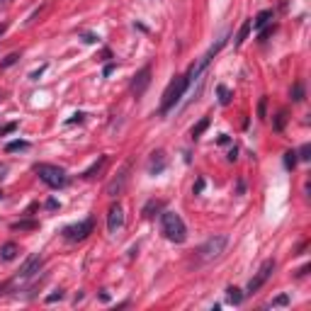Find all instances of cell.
Instances as JSON below:
<instances>
[{
  "label": "cell",
  "instance_id": "cell-1",
  "mask_svg": "<svg viewBox=\"0 0 311 311\" xmlns=\"http://www.w3.org/2000/svg\"><path fill=\"white\" fill-rule=\"evenodd\" d=\"M161 231L170 243H185L187 241V226L178 212H163L161 214Z\"/></svg>",
  "mask_w": 311,
  "mask_h": 311
},
{
  "label": "cell",
  "instance_id": "cell-2",
  "mask_svg": "<svg viewBox=\"0 0 311 311\" xmlns=\"http://www.w3.org/2000/svg\"><path fill=\"white\" fill-rule=\"evenodd\" d=\"M34 173L39 175V180L44 185H49L51 190H61V187H66V183H68L66 170L54 163H37L34 165Z\"/></svg>",
  "mask_w": 311,
  "mask_h": 311
},
{
  "label": "cell",
  "instance_id": "cell-3",
  "mask_svg": "<svg viewBox=\"0 0 311 311\" xmlns=\"http://www.w3.org/2000/svg\"><path fill=\"white\" fill-rule=\"evenodd\" d=\"M190 88V80H187V75H178L170 85H168V90L163 92V102H161V114H168V112L173 110L178 102H180V97L185 95V90Z\"/></svg>",
  "mask_w": 311,
  "mask_h": 311
},
{
  "label": "cell",
  "instance_id": "cell-4",
  "mask_svg": "<svg viewBox=\"0 0 311 311\" xmlns=\"http://www.w3.org/2000/svg\"><path fill=\"white\" fill-rule=\"evenodd\" d=\"M226 243H229V236L226 234H217V236H209L204 243L200 246L197 256H200L202 263H212V260H219L221 253L226 251Z\"/></svg>",
  "mask_w": 311,
  "mask_h": 311
},
{
  "label": "cell",
  "instance_id": "cell-5",
  "mask_svg": "<svg viewBox=\"0 0 311 311\" xmlns=\"http://www.w3.org/2000/svg\"><path fill=\"white\" fill-rule=\"evenodd\" d=\"M273 273H275V258H268L260 268H258V273L251 277V282H248V287H246V294H256L270 277H273Z\"/></svg>",
  "mask_w": 311,
  "mask_h": 311
},
{
  "label": "cell",
  "instance_id": "cell-6",
  "mask_svg": "<svg viewBox=\"0 0 311 311\" xmlns=\"http://www.w3.org/2000/svg\"><path fill=\"white\" fill-rule=\"evenodd\" d=\"M92 226H95L92 219L71 224V226H66V229H63V238H68V241H83V238H88L92 234Z\"/></svg>",
  "mask_w": 311,
  "mask_h": 311
},
{
  "label": "cell",
  "instance_id": "cell-7",
  "mask_svg": "<svg viewBox=\"0 0 311 311\" xmlns=\"http://www.w3.org/2000/svg\"><path fill=\"white\" fill-rule=\"evenodd\" d=\"M127 180H129V163L122 165V170H119L110 183H107V187H105V195H107V197H117V195H122V192H124V185H127Z\"/></svg>",
  "mask_w": 311,
  "mask_h": 311
},
{
  "label": "cell",
  "instance_id": "cell-8",
  "mask_svg": "<svg viewBox=\"0 0 311 311\" xmlns=\"http://www.w3.org/2000/svg\"><path fill=\"white\" fill-rule=\"evenodd\" d=\"M148 85H151V66H144L139 73L134 75V80H131L129 90H131V95H134V97H141V95L146 92Z\"/></svg>",
  "mask_w": 311,
  "mask_h": 311
},
{
  "label": "cell",
  "instance_id": "cell-9",
  "mask_svg": "<svg viewBox=\"0 0 311 311\" xmlns=\"http://www.w3.org/2000/svg\"><path fill=\"white\" fill-rule=\"evenodd\" d=\"M41 265H44V258L34 253V256H29L27 260H24V265L19 268L17 277H19V280H29V277H34V275L41 270Z\"/></svg>",
  "mask_w": 311,
  "mask_h": 311
},
{
  "label": "cell",
  "instance_id": "cell-10",
  "mask_svg": "<svg viewBox=\"0 0 311 311\" xmlns=\"http://www.w3.org/2000/svg\"><path fill=\"white\" fill-rule=\"evenodd\" d=\"M122 226H124V209H122V204H112L107 212V231L117 234Z\"/></svg>",
  "mask_w": 311,
  "mask_h": 311
},
{
  "label": "cell",
  "instance_id": "cell-11",
  "mask_svg": "<svg viewBox=\"0 0 311 311\" xmlns=\"http://www.w3.org/2000/svg\"><path fill=\"white\" fill-rule=\"evenodd\" d=\"M165 168V153L163 151H153L151 153V161H148V173L151 175H158V173H163Z\"/></svg>",
  "mask_w": 311,
  "mask_h": 311
},
{
  "label": "cell",
  "instance_id": "cell-12",
  "mask_svg": "<svg viewBox=\"0 0 311 311\" xmlns=\"http://www.w3.org/2000/svg\"><path fill=\"white\" fill-rule=\"evenodd\" d=\"M17 253H19V246H17V243H12V241H7V243H2V246H0V258H2L5 263L15 260Z\"/></svg>",
  "mask_w": 311,
  "mask_h": 311
},
{
  "label": "cell",
  "instance_id": "cell-13",
  "mask_svg": "<svg viewBox=\"0 0 311 311\" xmlns=\"http://www.w3.org/2000/svg\"><path fill=\"white\" fill-rule=\"evenodd\" d=\"M270 19H273V10H263V12H258L256 19H251V22H253V29H263Z\"/></svg>",
  "mask_w": 311,
  "mask_h": 311
},
{
  "label": "cell",
  "instance_id": "cell-14",
  "mask_svg": "<svg viewBox=\"0 0 311 311\" xmlns=\"http://www.w3.org/2000/svg\"><path fill=\"white\" fill-rule=\"evenodd\" d=\"M251 29H253V22L251 19H246L243 24H241V29H238V34H236V46H241L246 39H248V34H251Z\"/></svg>",
  "mask_w": 311,
  "mask_h": 311
},
{
  "label": "cell",
  "instance_id": "cell-15",
  "mask_svg": "<svg viewBox=\"0 0 311 311\" xmlns=\"http://www.w3.org/2000/svg\"><path fill=\"white\" fill-rule=\"evenodd\" d=\"M105 163H107V156H100V158H97V161H95V163H92L90 168L83 173V178H85V180H90L95 173H100V170H102V165H105Z\"/></svg>",
  "mask_w": 311,
  "mask_h": 311
},
{
  "label": "cell",
  "instance_id": "cell-16",
  "mask_svg": "<svg viewBox=\"0 0 311 311\" xmlns=\"http://www.w3.org/2000/svg\"><path fill=\"white\" fill-rule=\"evenodd\" d=\"M207 127H209V117H202L200 122H197V124L192 127V131H190V136H192V139H200L202 134L207 131Z\"/></svg>",
  "mask_w": 311,
  "mask_h": 311
},
{
  "label": "cell",
  "instance_id": "cell-17",
  "mask_svg": "<svg viewBox=\"0 0 311 311\" xmlns=\"http://www.w3.org/2000/svg\"><path fill=\"white\" fill-rule=\"evenodd\" d=\"M226 299H229V304L238 307V304L243 302V292H241L238 287H229V290H226Z\"/></svg>",
  "mask_w": 311,
  "mask_h": 311
},
{
  "label": "cell",
  "instance_id": "cell-18",
  "mask_svg": "<svg viewBox=\"0 0 311 311\" xmlns=\"http://www.w3.org/2000/svg\"><path fill=\"white\" fill-rule=\"evenodd\" d=\"M27 148H29V141L17 139V141H10V144L5 146V151H7V153H15V151H27Z\"/></svg>",
  "mask_w": 311,
  "mask_h": 311
},
{
  "label": "cell",
  "instance_id": "cell-19",
  "mask_svg": "<svg viewBox=\"0 0 311 311\" xmlns=\"http://www.w3.org/2000/svg\"><path fill=\"white\" fill-rule=\"evenodd\" d=\"M217 92H219V102L224 105V107H226V105H231V97H234V95H231V90H229L226 85H219Z\"/></svg>",
  "mask_w": 311,
  "mask_h": 311
},
{
  "label": "cell",
  "instance_id": "cell-20",
  "mask_svg": "<svg viewBox=\"0 0 311 311\" xmlns=\"http://www.w3.org/2000/svg\"><path fill=\"white\" fill-rule=\"evenodd\" d=\"M297 161H299V158H297V151H287V153H285V168H287V170H294V168H297Z\"/></svg>",
  "mask_w": 311,
  "mask_h": 311
},
{
  "label": "cell",
  "instance_id": "cell-21",
  "mask_svg": "<svg viewBox=\"0 0 311 311\" xmlns=\"http://www.w3.org/2000/svg\"><path fill=\"white\" fill-rule=\"evenodd\" d=\"M161 207H163V204H161L158 200H151L146 207H144V217H153V212H158Z\"/></svg>",
  "mask_w": 311,
  "mask_h": 311
},
{
  "label": "cell",
  "instance_id": "cell-22",
  "mask_svg": "<svg viewBox=\"0 0 311 311\" xmlns=\"http://www.w3.org/2000/svg\"><path fill=\"white\" fill-rule=\"evenodd\" d=\"M292 100H294V102H302V100H304V85H302V83H294Z\"/></svg>",
  "mask_w": 311,
  "mask_h": 311
},
{
  "label": "cell",
  "instance_id": "cell-23",
  "mask_svg": "<svg viewBox=\"0 0 311 311\" xmlns=\"http://www.w3.org/2000/svg\"><path fill=\"white\" fill-rule=\"evenodd\" d=\"M297 158H299V161H309L311 158V144H304V146L299 148V151H297Z\"/></svg>",
  "mask_w": 311,
  "mask_h": 311
},
{
  "label": "cell",
  "instance_id": "cell-24",
  "mask_svg": "<svg viewBox=\"0 0 311 311\" xmlns=\"http://www.w3.org/2000/svg\"><path fill=\"white\" fill-rule=\"evenodd\" d=\"M37 226V221H17V224H12V229L15 231H24V229H34Z\"/></svg>",
  "mask_w": 311,
  "mask_h": 311
},
{
  "label": "cell",
  "instance_id": "cell-25",
  "mask_svg": "<svg viewBox=\"0 0 311 311\" xmlns=\"http://www.w3.org/2000/svg\"><path fill=\"white\" fill-rule=\"evenodd\" d=\"M287 304H290V297H287V294H280V297H275L273 299L270 307H287Z\"/></svg>",
  "mask_w": 311,
  "mask_h": 311
},
{
  "label": "cell",
  "instance_id": "cell-26",
  "mask_svg": "<svg viewBox=\"0 0 311 311\" xmlns=\"http://www.w3.org/2000/svg\"><path fill=\"white\" fill-rule=\"evenodd\" d=\"M17 58H19V54H17V51H12V54H10L7 58H5V61H2V63H0V68H7V66H12Z\"/></svg>",
  "mask_w": 311,
  "mask_h": 311
},
{
  "label": "cell",
  "instance_id": "cell-27",
  "mask_svg": "<svg viewBox=\"0 0 311 311\" xmlns=\"http://www.w3.org/2000/svg\"><path fill=\"white\" fill-rule=\"evenodd\" d=\"M265 107H268V97H260V105H258V117L265 119Z\"/></svg>",
  "mask_w": 311,
  "mask_h": 311
},
{
  "label": "cell",
  "instance_id": "cell-28",
  "mask_svg": "<svg viewBox=\"0 0 311 311\" xmlns=\"http://www.w3.org/2000/svg\"><path fill=\"white\" fill-rule=\"evenodd\" d=\"M83 41H85V44H95V41H100V37H97V34H90V32H88V34H83Z\"/></svg>",
  "mask_w": 311,
  "mask_h": 311
},
{
  "label": "cell",
  "instance_id": "cell-29",
  "mask_svg": "<svg viewBox=\"0 0 311 311\" xmlns=\"http://www.w3.org/2000/svg\"><path fill=\"white\" fill-rule=\"evenodd\" d=\"M58 299H63V292H61V290H58V292H54V294H49V297H46V302H49V304H51V302H58Z\"/></svg>",
  "mask_w": 311,
  "mask_h": 311
},
{
  "label": "cell",
  "instance_id": "cell-30",
  "mask_svg": "<svg viewBox=\"0 0 311 311\" xmlns=\"http://www.w3.org/2000/svg\"><path fill=\"white\" fill-rule=\"evenodd\" d=\"M273 29H275V24H273V27H268V29H260V34H258V37H260V41H265V39L270 37V32H273Z\"/></svg>",
  "mask_w": 311,
  "mask_h": 311
},
{
  "label": "cell",
  "instance_id": "cell-31",
  "mask_svg": "<svg viewBox=\"0 0 311 311\" xmlns=\"http://www.w3.org/2000/svg\"><path fill=\"white\" fill-rule=\"evenodd\" d=\"M44 71H46V66H41V68H39V71H34V73L29 75V78H32V80H39V75L44 73Z\"/></svg>",
  "mask_w": 311,
  "mask_h": 311
},
{
  "label": "cell",
  "instance_id": "cell-32",
  "mask_svg": "<svg viewBox=\"0 0 311 311\" xmlns=\"http://www.w3.org/2000/svg\"><path fill=\"white\" fill-rule=\"evenodd\" d=\"M114 68H117V63H107V66H105V71H102V73H105V75H110L112 71H114Z\"/></svg>",
  "mask_w": 311,
  "mask_h": 311
},
{
  "label": "cell",
  "instance_id": "cell-33",
  "mask_svg": "<svg viewBox=\"0 0 311 311\" xmlns=\"http://www.w3.org/2000/svg\"><path fill=\"white\" fill-rule=\"evenodd\" d=\"M282 124H285V112H280V117H277V124H275V127L282 129Z\"/></svg>",
  "mask_w": 311,
  "mask_h": 311
},
{
  "label": "cell",
  "instance_id": "cell-34",
  "mask_svg": "<svg viewBox=\"0 0 311 311\" xmlns=\"http://www.w3.org/2000/svg\"><path fill=\"white\" fill-rule=\"evenodd\" d=\"M202 187H204V180L200 178V180H197V185H195V195H200V192H202Z\"/></svg>",
  "mask_w": 311,
  "mask_h": 311
},
{
  "label": "cell",
  "instance_id": "cell-35",
  "mask_svg": "<svg viewBox=\"0 0 311 311\" xmlns=\"http://www.w3.org/2000/svg\"><path fill=\"white\" fill-rule=\"evenodd\" d=\"M5 32H7V22H0V37H2Z\"/></svg>",
  "mask_w": 311,
  "mask_h": 311
},
{
  "label": "cell",
  "instance_id": "cell-36",
  "mask_svg": "<svg viewBox=\"0 0 311 311\" xmlns=\"http://www.w3.org/2000/svg\"><path fill=\"white\" fill-rule=\"evenodd\" d=\"M46 207H49V209H56V207H58V202H56V200H49V202H46Z\"/></svg>",
  "mask_w": 311,
  "mask_h": 311
},
{
  "label": "cell",
  "instance_id": "cell-37",
  "mask_svg": "<svg viewBox=\"0 0 311 311\" xmlns=\"http://www.w3.org/2000/svg\"><path fill=\"white\" fill-rule=\"evenodd\" d=\"M2 173H7V165H0V178H2Z\"/></svg>",
  "mask_w": 311,
  "mask_h": 311
},
{
  "label": "cell",
  "instance_id": "cell-38",
  "mask_svg": "<svg viewBox=\"0 0 311 311\" xmlns=\"http://www.w3.org/2000/svg\"><path fill=\"white\" fill-rule=\"evenodd\" d=\"M7 2H12V0H0V5H7Z\"/></svg>",
  "mask_w": 311,
  "mask_h": 311
},
{
  "label": "cell",
  "instance_id": "cell-39",
  "mask_svg": "<svg viewBox=\"0 0 311 311\" xmlns=\"http://www.w3.org/2000/svg\"><path fill=\"white\" fill-rule=\"evenodd\" d=\"M0 197H2V192H0Z\"/></svg>",
  "mask_w": 311,
  "mask_h": 311
}]
</instances>
